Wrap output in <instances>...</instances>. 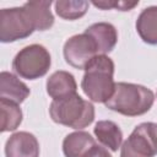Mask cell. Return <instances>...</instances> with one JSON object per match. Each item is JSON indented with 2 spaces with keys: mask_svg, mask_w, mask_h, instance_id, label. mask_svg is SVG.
Wrapping results in <instances>:
<instances>
[{
  "mask_svg": "<svg viewBox=\"0 0 157 157\" xmlns=\"http://www.w3.org/2000/svg\"><path fill=\"white\" fill-rule=\"evenodd\" d=\"M113 76V60L107 55H97L85 67L81 88L90 101L105 103L114 92L115 82Z\"/></svg>",
  "mask_w": 157,
  "mask_h": 157,
  "instance_id": "cell-1",
  "label": "cell"
},
{
  "mask_svg": "<svg viewBox=\"0 0 157 157\" xmlns=\"http://www.w3.org/2000/svg\"><path fill=\"white\" fill-rule=\"evenodd\" d=\"M155 102L153 92L137 83L115 82L112 97L104 103L107 108L126 117H137L147 113Z\"/></svg>",
  "mask_w": 157,
  "mask_h": 157,
  "instance_id": "cell-2",
  "label": "cell"
},
{
  "mask_svg": "<svg viewBox=\"0 0 157 157\" xmlns=\"http://www.w3.org/2000/svg\"><path fill=\"white\" fill-rule=\"evenodd\" d=\"M49 114L54 123L80 130L93 123L94 107L76 93L61 99H53Z\"/></svg>",
  "mask_w": 157,
  "mask_h": 157,
  "instance_id": "cell-3",
  "label": "cell"
},
{
  "mask_svg": "<svg viewBox=\"0 0 157 157\" xmlns=\"http://www.w3.org/2000/svg\"><path fill=\"white\" fill-rule=\"evenodd\" d=\"M50 65V54L40 44H31L22 48L12 60L13 71L26 80H37L44 76L49 71Z\"/></svg>",
  "mask_w": 157,
  "mask_h": 157,
  "instance_id": "cell-4",
  "label": "cell"
},
{
  "mask_svg": "<svg viewBox=\"0 0 157 157\" xmlns=\"http://www.w3.org/2000/svg\"><path fill=\"white\" fill-rule=\"evenodd\" d=\"M157 155V124H139L123 144L120 157H155Z\"/></svg>",
  "mask_w": 157,
  "mask_h": 157,
  "instance_id": "cell-5",
  "label": "cell"
},
{
  "mask_svg": "<svg viewBox=\"0 0 157 157\" xmlns=\"http://www.w3.org/2000/svg\"><path fill=\"white\" fill-rule=\"evenodd\" d=\"M36 31L23 6L2 9L0 11V40L12 43L29 37Z\"/></svg>",
  "mask_w": 157,
  "mask_h": 157,
  "instance_id": "cell-6",
  "label": "cell"
},
{
  "mask_svg": "<svg viewBox=\"0 0 157 157\" xmlns=\"http://www.w3.org/2000/svg\"><path fill=\"white\" fill-rule=\"evenodd\" d=\"M65 61L75 69L85 70L87 64L98 55L96 43L85 32L70 37L63 48Z\"/></svg>",
  "mask_w": 157,
  "mask_h": 157,
  "instance_id": "cell-7",
  "label": "cell"
},
{
  "mask_svg": "<svg viewBox=\"0 0 157 157\" xmlns=\"http://www.w3.org/2000/svg\"><path fill=\"white\" fill-rule=\"evenodd\" d=\"M6 157H39V142L28 131L12 134L5 144Z\"/></svg>",
  "mask_w": 157,
  "mask_h": 157,
  "instance_id": "cell-8",
  "label": "cell"
},
{
  "mask_svg": "<svg viewBox=\"0 0 157 157\" xmlns=\"http://www.w3.org/2000/svg\"><path fill=\"white\" fill-rule=\"evenodd\" d=\"M96 43L98 55H105L112 52L118 42V32L115 27L109 22H97L85 29Z\"/></svg>",
  "mask_w": 157,
  "mask_h": 157,
  "instance_id": "cell-9",
  "label": "cell"
},
{
  "mask_svg": "<svg viewBox=\"0 0 157 157\" xmlns=\"http://www.w3.org/2000/svg\"><path fill=\"white\" fill-rule=\"evenodd\" d=\"M31 91L17 76L9 71L0 74V99L21 104L29 96Z\"/></svg>",
  "mask_w": 157,
  "mask_h": 157,
  "instance_id": "cell-10",
  "label": "cell"
},
{
  "mask_svg": "<svg viewBox=\"0 0 157 157\" xmlns=\"http://www.w3.org/2000/svg\"><path fill=\"white\" fill-rule=\"evenodd\" d=\"M47 93L53 99H61L76 94L77 83L72 74L64 70L53 72L47 80Z\"/></svg>",
  "mask_w": 157,
  "mask_h": 157,
  "instance_id": "cell-11",
  "label": "cell"
},
{
  "mask_svg": "<svg viewBox=\"0 0 157 157\" xmlns=\"http://www.w3.org/2000/svg\"><path fill=\"white\" fill-rule=\"evenodd\" d=\"M96 144V140L87 131H74L65 136L63 152L65 157H86Z\"/></svg>",
  "mask_w": 157,
  "mask_h": 157,
  "instance_id": "cell-12",
  "label": "cell"
},
{
  "mask_svg": "<svg viewBox=\"0 0 157 157\" xmlns=\"http://www.w3.org/2000/svg\"><path fill=\"white\" fill-rule=\"evenodd\" d=\"M93 132L101 145L115 152L123 144V131L112 120H99L93 128Z\"/></svg>",
  "mask_w": 157,
  "mask_h": 157,
  "instance_id": "cell-13",
  "label": "cell"
},
{
  "mask_svg": "<svg viewBox=\"0 0 157 157\" xmlns=\"http://www.w3.org/2000/svg\"><path fill=\"white\" fill-rule=\"evenodd\" d=\"M50 0L29 1L23 4L36 31H47L54 25V16L50 11Z\"/></svg>",
  "mask_w": 157,
  "mask_h": 157,
  "instance_id": "cell-14",
  "label": "cell"
},
{
  "mask_svg": "<svg viewBox=\"0 0 157 157\" xmlns=\"http://www.w3.org/2000/svg\"><path fill=\"white\" fill-rule=\"evenodd\" d=\"M136 31L140 38L151 45L157 44V6L144 9L136 20Z\"/></svg>",
  "mask_w": 157,
  "mask_h": 157,
  "instance_id": "cell-15",
  "label": "cell"
},
{
  "mask_svg": "<svg viewBox=\"0 0 157 157\" xmlns=\"http://www.w3.org/2000/svg\"><path fill=\"white\" fill-rule=\"evenodd\" d=\"M1 112V132L13 131L22 123V110L18 104L0 99Z\"/></svg>",
  "mask_w": 157,
  "mask_h": 157,
  "instance_id": "cell-16",
  "label": "cell"
},
{
  "mask_svg": "<svg viewBox=\"0 0 157 157\" xmlns=\"http://www.w3.org/2000/svg\"><path fill=\"white\" fill-rule=\"evenodd\" d=\"M54 6L56 15L69 21L81 18L88 10V2L85 0H58Z\"/></svg>",
  "mask_w": 157,
  "mask_h": 157,
  "instance_id": "cell-17",
  "label": "cell"
},
{
  "mask_svg": "<svg viewBox=\"0 0 157 157\" xmlns=\"http://www.w3.org/2000/svg\"><path fill=\"white\" fill-rule=\"evenodd\" d=\"M86 157H112V155L108 152V150H107L105 147H103V146L96 144V145L91 148V151L87 153Z\"/></svg>",
  "mask_w": 157,
  "mask_h": 157,
  "instance_id": "cell-18",
  "label": "cell"
},
{
  "mask_svg": "<svg viewBox=\"0 0 157 157\" xmlns=\"http://www.w3.org/2000/svg\"><path fill=\"white\" fill-rule=\"evenodd\" d=\"M96 7L102 9V10H110V9H117L118 6V1H113V0H104V1H93L92 2Z\"/></svg>",
  "mask_w": 157,
  "mask_h": 157,
  "instance_id": "cell-19",
  "label": "cell"
}]
</instances>
